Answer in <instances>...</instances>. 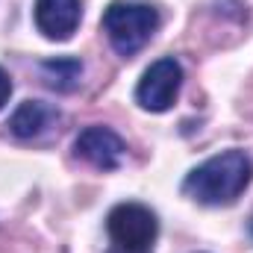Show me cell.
Segmentation results:
<instances>
[{"instance_id": "cell-10", "label": "cell", "mask_w": 253, "mask_h": 253, "mask_svg": "<svg viewBox=\"0 0 253 253\" xmlns=\"http://www.w3.org/2000/svg\"><path fill=\"white\" fill-rule=\"evenodd\" d=\"M109 253H129V251H121V248H112Z\"/></svg>"}, {"instance_id": "cell-7", "label": "cell", "mask_w": 253, "mask_h": 253, "mask_svg": "<svg viewBox=\"0 0 253 253\" xmlns=\"http://www.w3.org/2000/svg\"><path fill=\"white\" fill-rule=\"evenodd\" d=\"M53 121H59V112L56 106L44 103V100H24L12 118H9V129L18 135V138H39L42 132H47Z\"/></svg>"}, {"instance_id": "cell-11", "label": "cell", "mask_w": 253, "mask_h": 253, "mask_svg": "<svg viewBox=\"0 0 253 253\" xmlns=\"http://www.w3.org/2000/svg\"><path fill=\"white\" fill-rule=\"evenodd\" d=\"M248 230H251V236H253V218H251V224H248Z\"/></svg>"}, {"instance_id": "cell-3", "label": "cell", "mask_w": 253, "mask_h": 253, "mask_svg": "<svg viewBox=\"0 0 253 253\" xmlns=\"http://www.w3.org/2000/svg\"><path fill=\"white\" fill-rule=\"evenodd\" d=\"M106 230L115 248L129 253H150L159 236V221L144 203H118L106 218Z\"/></svg>"}, {"instance_id": "cell-1", "label": "cell", "mask_w": 253, "mask_h": 253, "mask_svg": "<svg viewBox=\"0 0 253 253\" xmlns=\"http://www.w3.org/2000/svg\"><path fill=\"white\" fill-rule=\"evenodd\" d=\"M253 162L245 150H224L189 171L183 191L203 206H227L251 186Z\"/></svg>"}, {"instance_id": "cell-8", "label": "cell", "mask_w": 253, "mask_h": 253, "mask_svg": "<svg viewBox=\"0 0 253 253\" xmlns=\"http://www.w3.org/2000/svg\"><path fill=\"white\" fill-rule=\"evenodd\" d=\"M39 74L44 80L47 88L53 91H74L80 77H83V62L74 56H56V59H44L39 65Z\"/></svg>"}, {"instance_id": "cell-9", "label": "cell", "mask_w": 253, "mask_h": 253, "mask_svg": "<svg viewBox=\"0 0 253 253\" xmlns=\"http://www.w3.org/2000/svg\"><path fill=\"white\" fill-rule=\"evenodd\" d=\"M9 94H12V80H9V74L0 68V109L9 103Z\"/></svg>"}, {"instance_id": "cell-6", "label": "cell", "mask_w": 253, "mask_h": 253, "mask_svg": "<svg viewBox=\"0 0 253 253\" xmlns=\"http://www.w3.org/2000/svg\"><path fill=\"white\" fill-rule=\"evenodd\" d=\"M36 27L50 42H68L80 27V0H36Z\"/></svg>"}, {"instance_id": "cell-5", "label": "cell", "mask_w": 253, "mask_h": 253, "mask_svg": "<svg viewBox=\"0 0 253 253\" xmlns=\"http://www.w3.org/2000/svg\"><path fill=\"white\" fill-rule=\"evenodd\" d=\"M74 153L80 159H85L88 165H94L97 171H115L121 165L126 153V144L118 132H112L109 126H85L77 141H74Z\"/></svg>"}, {"instance_id": "cell-4", "label": "cell", "mask_w": 253, "mask_h": 253, "mask_svg": "<svg viewBox=\"0 0 253 253\" xmlns=\"http://www.w3.org/2000/svg\"><path fill=\"white\" fill-rule=\"evenodd\" d=\"M183 85V68L174 56H165L153 62L135 85V103L147 112H168L180 94Z\"/></svg>"}, {"instance_id": "cell-2", "label": "cell", "mask_w": 253, "mask_h": 253, "mask_svg": "<svg viewBox=\"0 0 253 253\" xmlns=\"http://www.w3.org/2000/svg\"><path fill=\"white\" fill-rule=\"evenodd\" d=\"M103 33L109 36V44L115 47L118 56H135L150 36L159 27V12L150 3H126V0H112L103 9Z\"/></svg>"}]
</instances>
